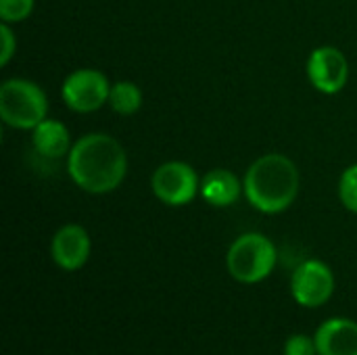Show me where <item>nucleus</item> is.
Returning a JSON list of instances; mask_svg holds the SVG:
<instances>
[{
  "label": "nucleus",
  "mask_w": 357,
  "mask_h": 355,
  "mask_svg": "<svg viewBox=\"0 0 357 355\" xmlns=\"http://www.w3.org/2000/svg\"><path fill=\"white\" fill-rule=\"evenodd\" d=\"M67 172L82 190L107 195L123 182L128 174V155L113 136L98 132L86 134L71 146Z\"/></svg>",
  "instance_id": "obj_1"
},
{
  "label": "nucleus",
  "mask_w": 357,
  "mask_h": 355,
  "mask_svg": "<svg viewBox=\"0 0 357 355\" xmlns=\"http://www.w3.org/2000/svg\"><path fill=\"white\" fill-rule=\"evenodd\" d=\"M299 188L297 165L280 153H268L253 161L243 180L247 201L261 213H282L295 203Z\"/></svg>",
  "instance_id": "obj_2"
},
{
  "label": "nucleus",
  "mask_w": 357,
  "mask_h": 355,
  "mask_svg": "<svg viewBox=\"0 0 357 355\" xmlns=\"http://www.w3.org/2000/svg\"><path fill=\"white\" fill-rule=\"evenodd\" d=\"M276 262H278V251L274 243L259 232L241 234L230 245L226 255L228 274L241 285L264 282L274 272Z\"/></svg>",
  "instance_id": "obj_3"
},
{
  "label": "nucleus",
  "mask_w": 357,
  "mask_h": 355,
  "mask_svg": "<svg viewBox=\"0 0 357 355\" xmlns=\"http://www.w3.org/2000/svg\"><path fill=\"white\" fill-rule=\"evenodd\" d=\"M48 115L44 90L23 77H10L0 86V117L15 130H33Z\"/></svg>",
  "instance_id": "obj_4"
},
{
  "label": "nucleus",
  "mask_w": 357,
  "mask_h": 355,
  "mask_svg": "<svg viewBox=\"0 0 357 355\" xmlns=\"http://www.w3.org/2000/svg\"><path fill=\"white\" fill-rule=\"evenodd\" d=\"M151 186L155 197L169 207L188 205L201 192V180L195 167L184 161L161 163L151 178Z\"/></svg>",
  "instance_id": "obj_5"
},
{
  "label": "nucleus",
  "mask_w": 357,
  "mask_h": 355,
  "mask_svg": "<svg viewBox=\"0 0 357 355\" xmlns=\"http://www.w3.org/2000/svg\"><path fill=\"white\" fill-rule=\"evenodd\" d=\"M335 272L320 259L299 264L291 276V295L297 305L314 310L322 308L335 295Z\"/></svg>",
  "instance_id": "obj_6"
},
{
  "label": "nucleus",
  "mask_w": 357,
  "mask_h": 355,
  "mask_svg": "<svg viewBox=\"0 0 357 355\" xmlns=\"http://www.w3.org/2000/svg\"><path fill=\"white\" fill-rule=\"evenodd\" d=\"M111 84L98 69H75L61 86L63 103L75 113H92L109 103Z\"/></svg>",
  "instance_id": "obj_7"
},
{
  "label": "nucleus",
  "mask_w": 357,
  "mask_h": 355,
  "mask_svg": "<svg viewBox=\"0 0 357 355\" xmlns=\"http://www.w3.org/2000/svg\"><path fill=\"white\" fill-rule=\"evenodd\" d=\"M307 77L322 94H337L347 86L349 63L335 46H320L307 59Z\"/></svg>",
  "instance_id": "obj_8"
},
{
  "label": "nucleus",
  "mask_w": 357,
  "mask_h": 355,
  "mask_svg": "<svg viewBox=\"0 0 357 355\" xmlns=\"http://www.w3.org/2000/svg\"><path fill=\"white\" fill-rule=\"evenodd\" d=\"M90 249H92L90 236H88L86 228L79 224L61 226L50 241L52 262L65 272L82 270L90 257Z\"/></svg>",
  "instance_id": "obj_9"
},
{
  "label": "nucleus",
  "mask_w": 357,
  "mask_h": 355,
  "mask_svg": "<svg viewBox=\"0 0 357 355\" xmlns=\"http://www.w3.org/2000/svg\"><path fill=\"white\" fill-rule=\"evenodd\" d=\"M318 355H357V322L351 318H331L314 335Z\"/></svg>",
  "instance_id": "obj_10"
},
{
  "label": "nucleus",
  "mask_w": 357,
  "mask_h": 355,
  "mask_svg": "<svg viewBox=\"0 0 357 355\" xmlns=\"http://www.w3.org/2000/svg\"><path fill=\"white\" fill-rule=\"evenodd\" d=\"M243 192L241 180L224 167L211 169L201 180V197L213 207H230Z\"/></svg>",
  "instance_id": "obj_11"
},
{
  "label": "nucleus",
  "mask_w": 357,
  "mask_h": 355,
  "mask_svg": "<svg viewBox=\"0 0 357 355\" xmlns=\"http://www.w3.org/2000/svg\"><path fill=\"white\" fill-rule=\"evenodd\" d=\"M31 132H33V136H31L33 149L46 159H61V157L69 155V151L73 146L67 126L59 119L46 117Z\"/></svg>",
  "instance_id": "obj_12"
},
{
  "label": "nucleus",
  "mask_w": 357,
  "mask_h": 355,
  "mask_svg": "<svg viewBox=\"0 0 357 355\" xmlns=\"http://www.w3.org/2000/svg\"><path fill=\"white\" fill-rule=\"evenodd\" d=\"M109 105L119 115H134L142 107V90L134 82L111 84Z\"/></svg>",
  "instance_id": "obj_13"
},
{
  "label": "nucleus",
  "mask_w": 357,
  "mask_h": 355,
  "mask_svg": "<svg viewBox=\"0 0 357 355\" xmlns=\"http://www.w3.org/2000/svg\"><path fill=\"white\" fill-rule=\"evenodd\" d=\"M36 6V0H0V19L2 23H21L25 21Z\"/></svg>",
  "instance_id": "obj_14"
},
{
  "label": "nucleus",
  "mask_w": 357,
  "mask_h": 355,
  "mask_svg": "<svg viewBox=\"0 0 357 355\" xmlns=\"http://www.w3.org/2000/svg\"><path fill=\"white\" fill-rule=\"evenodd\" d=\"M339 197L345 209L357 213V163L349 165L339 180Z\"/></svg>",
  "instance_id": "obj_15"
},
{
  "label": "nucleus",
  "mask_w": 357,
  "mask_h": 355,
  "mask_svg": "<svg viewBox=\"0 0 357 355\" xmlns=\"http://www.w3.org/2000/svg\"><path fill=\"white\" fill-rule=\"evenodd\" d=\"M284 355H318L316 339L307 335H291L284 343Z\"/></svg>",
  "instance_id": "obj_16"
},
{
  "label": "nucleus",
  "mask_w": 357,
  "mask_h": 355,
  "mask_svg": "<svg viewBox=\"0 0 357 355\" xmlns=\"http://www.w3.org/2000/svg\"><path fill=\"white\" fill-rule=\"evenodd\" d=\"M0 40H2V52H0V65H8V61L13 59L15 50H17V40L15 33L10 29L8 23L0 25Z\"/></svg>",
  "instance_id": "obj_17"
}]
</instances>
